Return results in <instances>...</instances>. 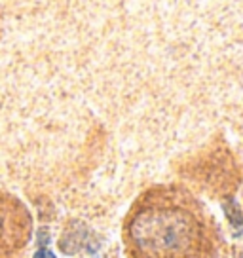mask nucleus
I'll use <instances>...</instances> for the list:
<instances>
[{
  "instance_id": "1",
  "label": "nucleus",
  "mask_w": 243,
  "mask_h": 258,
  "mask_svg": "<svg viewBox=\"0 0 243 258\" xmlns=\"http://www.w3.org/2000/svg\"><path fill=\"white\" fill-rule=\"evenodd\" d=\"M126 237L131 258H200L207 224L187 192L156 188L135 205Z\"/></svg>"
},
{
  "instance_id": "2",
  "label": "nucleus",
  "mask_w": 243,
  "mask_h": 258,
  "mask_svg": "<svg viewBox=\"0 0 243 258\" xmlns=\"http://www.w3.org/2000/svg\"><path fill=\"white\" fill-rule=\"evenodd\" d=\"M33 218L23 202L0 190V258L16 254L31 239Z\"/></svg>"
},
{
  "instance_id": "3",
  "label": "nucleus",
  "mask_w": 243,
  "mask_h": 258,
  "mask_svg": "<svg viewBox=\"0 0 243 258\" xmlns=\"http://www.w3.org/2000/svg\"><path fill=\"white\" fill-rule=\"evenodd\" d=\"M33 258H55V254L48 249H40V250H36V252H34Z\"/></svg>"
}]
</instances>
